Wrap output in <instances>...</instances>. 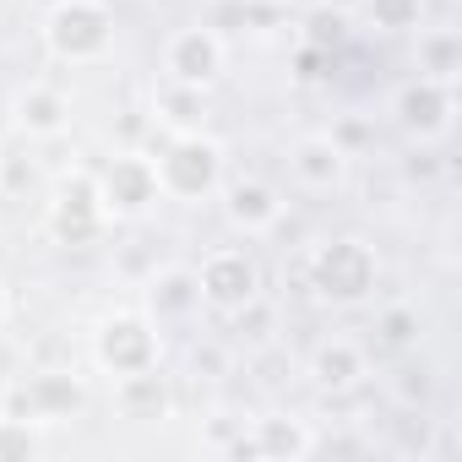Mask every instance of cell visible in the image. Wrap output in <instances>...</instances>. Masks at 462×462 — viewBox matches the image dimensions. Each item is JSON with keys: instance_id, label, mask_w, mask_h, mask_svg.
Wrapping results in <instances>:
<instances>
[{"instance_id": "cell-4", "label": "cell", "mask_w": 462, "mask_h": 462, "mask_svg": "<svg viewBox=\"0 0 462 462\" xmlns=\"http://www.w3.org/2000/svg\"><path fill=\"white\" fill-rule=\"evenodd\" d=\"M163 359V337H158V321L147 310H109L93 332V365L120 381V375H136V370H152Z\"/></svg>"}, {"instance_id": "cell-3", "label": "cell", "mask_w": 462, "mask_h": 462, "mask_svg": "<svg viewBox=\"0 0 462 462\" xmlns=\"http://www.w3.org/2000/svg\"><path fill=\"white\" fill-rule=\"evenodd\" d=\"M39 33L60 66H104L115 55V6L109 0H55Z\"/></svg>"}, {"instance_id": "cell-26", "label": "cell", "mask_w": 462, "mask_h": 462, "mask_svg": "<svg viewBox=\"0 0 462 462\" xmlns=\"http://www.w3.org/2000/svg\"><path fill=\"white\" fill-rule=\"evenodd\" d=\"M327 77H332V55L300 44V50H294V82H300V88H316V82H327Z\"/></svg>"}, {"instance_id": "cell-15", "label": "cell", "mask_w": 462, "mask_h": 462, "mask_svg": "<svg viewBox=\"0 0 462 462\" xmlns=\"http://www.w3.org/2000/svg\"><path fill=\"white\" fill-rule=\"evenodd\" d=\"M12 125H17V136H28V142H55V136H66V125H71V98H66L60 88H50V82H28V88L12 98Z\"/></svg>"}, {"instance_id": "cell-18", "label": "cell", "mask_w": 462, "mask_h": 462, "mask_svg": "<svg viewBox=\"0 0 462 462\" xmlns=\"http://www.w3.org/2000/svg\"><path fill=\"white\" fill-rule=\"evenodd\" d=\"M245 446H251V457L305 462V457H316V430H310L305 419H294V413H267V419H256V424H251Z\"/></svg>"}, {"instance_id": "cell-31", "label": "cell", "mask_w": 462, "mask_h": 462, "mask_svg": "<svg viewBox=\"0 0 462 462\" xmlns=\"http://www.w3.org/2000/svg\"><path fill=\"white\" fill-rule=\"evenodd\" d=\"M6 321H12V289L0 283V327H6Z\"/></svg>"}, {"instance_id": "cell-8", "label": "cell", "mask_w": 462, "mask_h": 462, "mask_svg": "<svg viewBox=\"0 0 462 462\" xmlns=\"http://www.w3.org/2000/svg\"><path fill=\"white\" fill-rule=\"evenodd\" d=\"M82 408H88V381L60 365L33 370L6 392V413H23L33 424H66V419H82Z\"/></svg>"}, {"instance_id": "cell-21", "label": "cell", "mask_w": 462, "mask_h": 462, "mask_svg": "<svg viewBox=\"0 0 462 462\" xmlns=\"http://www.w3.org/2000/svg\"><path fill=\"white\" fill-rule=\"evenodd\" d=\"M424 12H430V0H359V17L375 33H413L424 28Z\"/></svg>"}, {"instance_id": "cell-12", "label": "cell", "mask_w": 462, "mask_h": 462, "mask_svg": "<svg viewBox=\"0 0 462 462\" xmlns=\"http://www.w3.org/2000/svg\"><path fill=\"white\" fill-rule=\"evenodd\" d=\"M348 163H354V152H348L332 131L300 136V142L289 147V174H294V185L310 190V196H332V190H343Z\"/></svg>"}, {"instance_id": "cell-13", "label": "cell", "mask_w": 462, "mask_h": 462, "mask_svg": "<svg viewBox=\"0 0 462 462\" xmlns=\"http://www.w3.org/2000/svg\"><path fill=\"white\" fill-rule=\"evenodd\" d=\"M305 375H310L316 392H327V397H348V392L365 386V375H370V354H365L359 337H321V343L310 348Z\"/></svg>"}, {"instance_id": "cell-22", "label": "cell", "mask_w": 462, "mask_h": 462, "mask_svg": "<svg viewBox=\"0 0 462 462\" xmlns=\"http://www.w3.org/2000/svg\"><path fill=\"white\" fill-rule=\"evenodd\" d=\"M33 185H39V158H33L28 136L6 142L0 147V196H28Z\"/></svg>"}, {"instance_id": "cell-29", "label": "cell", "mask_w": 462, "mask_h": 462, "mask_svg": "<svg viewBox=\"0 0 462 462\" xmlns=\"http://www.w3.org/2000/svg\"><path fill=\"white\" fill-rule=\"evenodd\" d=\"M316 451H332V457H365L370 440L354 435V430H343V435H316Z\"/></svg>"}, {"instance_id": "cell-24", "label": "cell", "mask_w": 462, "mask_h": 462, "mask_svg": "<svg viewBox=\"0 0 462 462\" xmlns=\"http://www.w3.org/2000/svg\"><path fill=\"white\" fill-rule=\"evenodd\" d=\"M386 386H392V402H397V408H413V413H424L430 397H435V375H430V365H397Z\"/></svg>"}, {"instance_id": "cell-30", "label": "cell", "mask_w": 462, "mask_h": 462, "mask_svg": "<svg viewBox=\"0 0 462 462\" xmlns=\"http://www.w3.org/2000/svg\"><path fill=\"white\" fill-rule=\"evenodd\" d=\"M408 174H413V180H419V174L430 180V174H435V152H413V163H408Z\"/></svg>"}, {"instance_id": "cell-9", "label": "cell", "mask_w": 462, "mask_h": 462, "mask_svg": "<svg viewBox=\"0 0 462 462\" xmlns=\"http://www.w3.org/2000/svg\"><path fill=\"white\" fill-rule=\"evenodd\" d=\"M392 120L419 147L446 142L451 136V120H457V88L451 82H435V77H413V82H402L392 93Z\"/></svg>"}, {"instance_id": "cell-10", "label": "cell", "mask_w": 462, "mask_h": 462, "mask_svg": "<svg viewBox=\"0 0 462 462\" xmlns=\"http://www.w3.org/2000/svg\"><path fill=\"white\" fill-rule=\"evenodd\" d=\"M228 71V39L212 23L196 28H174L163 39V77L185 82V88H217V77Z\"/></svg>"}, {"instance_id": "cell-5", "label": "cell", "mask_w": 462, "mask_h": 462, "mask_svg": "<svg viewBox=\"0 0 462 462\" xmlns=\"http://www.w3.org/2000/svg\"><path fill=\"white\" fill-rule=\"evenodd\" d=\"M196 289H201V310H212V316L228 321L235 310H245L251 300H262L267 278H262V262L245 245H217V251L201 256Z\"/></svg>"}, {"instance_id": "cell-16", "label": "cell", "mask_w": 462, "mask_h": 462, "mask_svg": "<svg viewBox=\"0 0 462 462\" xmlns=\"http://www.w3.org/2000/svg\"><path fill=\"white\" fill-rule=\"evenodd\" d=\"M115 413L131 419V424H158V419H174V381L152 365V370H136V375H120L115 381Z\"/></svg>"}, {"instance_id": "cell-11", "label": "cell", "mask_w": 462, "mask_h": 462, "mask_svg": "<svg viewBox=\"0 0 462 462\" xmlns=\"http://www.w3.org/2000/svg\"><path fill=\"white\" fill-rule=\"evenodd\" d=\"M217 201H223L228 228H235V235H245V240H262V235H273V228L283 223V196H278V185L262 180V174H235V180H223V185H217Z\"/></svg>"}, {"instance_id": "cell-2", "label": "cell", "mask_w": 462, "mask_h": 462, "mask_svg": "<svg viewBox=\"0 0 462 462\" xmlns=\"http://www.w3.org/2000/svg\"><path fill=\"white\" fill-rule=\"evenodd\" d=\"M152 169H158V190H163V201H185V207H196V201H212L217 185L228 180V152H223L217 136H207V131H185V136H169V142H163V152L152 158Z\"/></svg>"}, {"instance_id": "cell-14", "label": "cell", "mask_w": 462, "mask_h": 462, "mask_svg": "<svg viewBox=\"0 0 462 462\" xmlns=\"http://www.w3.org/2000/svg\"><path fill=\"white\" fill-rule=\"evenodd\" d=\"M142 310L158 327H180L201 316V289H196V267H158L142 289Z\"/></svg>"}, {"instance_id": "cell-28", "label": "cell", "mask_w": 462, "mask_h": 462, "mask_svg": "<svg viewBox=\"0 0 462 462\" xmlns=\"http://www.w3.org/2000/svg\"><path fill=\"white\" fill-rule=\"evenodd\" d=\"M223 370H228V354L217 343H196L190 348V375L196 381H223Z\"/></svg>"}, {"instance_id": "cell-32", "label": "cell", "mask_w": 462, "mask_h": 462, "mask_svg": "<svg viewBox=\"0 0 462 462\" xmlns=\"http://www.w3.org/2000/svg\"><path fill=\"white\" fill-rule=\"evenodd\" d=\"M321 6H332V12H359V0H321Z\"/></svg>"}, {"instance_id": "cell-25", "label": "cell", "mask_w": 462, "mask_h": 462, "mask_svg": "<svg viewBox=\"0 0 462 462\" xmlns=\"http://www.w3.org/2000/svg\"><path fill=\"white\" fill-rule=\"evenodd\" d=\"M300 28H305V44L310 50H337L343 44V28H348V12H332V6H321V0H316V6L300 17Z\"/></svg>"}, {"instance_id": "cell-27", "label": "cell", "mask_w": 462, "mask_h": 462, "mask_svg": "<svg viewBox=\"0 0 462 462\" xmlns=\"http://www.w3.org/2000/svg\"><path fill=\"white\" fill-rule=\"evenodd\" d=\"M228 321H235V332H240V337H251V343H267L273 310H267V300H251L245 310H235V316H228Z\"/></svg>"}, {"instance_id": "cell-6", "label": "cell", "mask_w": 462, "mask_h": 462, "mask_svg": "<svg viewBox=\"0 0 462 462\" xmlns=\"http://www.w3.org/2000/svg\"><path fill=\"white\" fill-rule=\"evenodd\" d=\"M109 228V217H104V201H98V185H93V174H60L55 180V190H50V201H44V235L55 240V245H71V251H82V245H93L98 235Z\"/></svg>"}, {"instance_id": "cell-1", "label": "cell", "mask_w": 462, "mask_h": 462, "mask_svg": "<svg viewBox=\"0 0 462 462\" xmlns=\"http://www.w3.org/2000/svg\"><path fill=\"white\" fill-rule=\"evenodd\" d=\"M300 283L316 305H337V310H354L375 294L381 283V256L370 240L359 235H337V240H321L305 262H300Z\"/></svg>"}, {"instance_id": "cell-17", "label": "cell", "mask_w": 462, "mask_h": 462, "mask_svg": "<svg viewBox=\"0 0 462 462\" xmlns=\"http://www.w3.org/2000/svg\"><path fill=\"white\" fill-rule=\"evenodd\" d=\"M207 120H212V88H185L169 77L152 88V125H163L169 136L207 131Z\"/></svg>"}, {"instance_id": "cell-19", "label": "cell", "mask_w": 462, "mask_h": 462, "mask_svg": "<svg viewBox=\"0 0 462 462\" xmlns=\"http://www.w3.org/2000/svg\"><path fill=\"white\" fill-rule=\"evenodd\" d=\"M419 44H413V66L419 77H435V82H451L462 77V33L457 28H413Z\"/></svg>"}, {"instance_id": "cell-7", "label": "cell", "mask_w": 462, "mask_h": 462, "mask_svg": "<svg viewBox=\"0 0 462 462\" xmlns=\"http://www.w3.org/2000/svg\"><path fill=\"white\" fill-rule=\"evenodd\" d=\"M93 185H98V201H104V217H109V223H136V217H147V212L163 201L158 169H152L147 152H115V158L93 174Z\"/></svg>"}, {"instance_id": "cell-20", "label": "cell", "mask_w": 462, "mask_h": 462, "mask_svg": "<svg viewBox=\"0 0 462 462\" xmlns=\"http://www.w3.org/2000/svg\"><path fill=\"white\" fill-rule=\"evenodd\" d=\"M419 332H424V316L413 305H402V300L375 316V348L381 354H413L419 348Z\"/></svg>"}, {"instance_id": "cell-23", "label": "cell", "mask_w": 462, "mask_h": 462, "mask_svg": "<svg viewBox=\"0 0 462 462\" xmlns=\"http://www.w3.org/2000/svg\"><path fill=\"white\" fill-rule=\"evenodd\" d=\"M39 451H44L39 424L23 419V413H6V408H0V462H33Z\"/></svg>"}]
</instances>
